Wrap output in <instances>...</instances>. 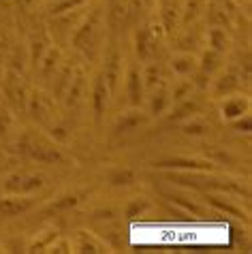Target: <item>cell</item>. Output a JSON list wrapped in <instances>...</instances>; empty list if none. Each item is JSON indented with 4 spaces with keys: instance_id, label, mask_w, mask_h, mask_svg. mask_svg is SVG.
<instances>
[{
    "instance_id": "obj_2",
    "label": "cell",
    "mask_w": 252,
    "mask_h": 254,
    "mask_svg": "<svg viewBox=\"0 0 252 254\" xmlns=\"http://www.w3.org/2000/svg\"><path fill=\"white\" fill-rule=\"evenodd\" d=\"M128 178H130L128 173H124V175H118V178H116V184H122V180H128Z\"/></svg>"
},
{
    "instance_id": "obj_1",
    "label": "cell",
    "mask_w": 252,
    "mask_h": 254,
    "mask_svg": "<svg viewBox=\"0 0 252 254\" xmlns=\"http://www.w3.org/2000/svg\"><path fill=\"white\" fill-rule=\"evenodd\" d=\"M26 207H28V203H19V201H2L0 203V211H2V214H9V216L17 214V211H22Z\"/></svg>"
}]
</instances>
